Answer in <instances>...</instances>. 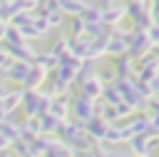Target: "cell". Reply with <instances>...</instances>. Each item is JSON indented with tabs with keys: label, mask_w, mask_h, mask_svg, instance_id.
Masks as SVG:
<instances>
[{
	"label": "cell",
	"mask_w": 159,
	"mask_h": 157,
	"mask_svg": "<svg viewBox=\"0 0 159 157\" xmlns=\"http://www.w3.org/2000/svg\"><path fill=\"white\" fill-rule=\"evenodd\" d=\"M72 112H75V117H77V120H82V122L92 120V117L97 115L94 97H87V95L82 92L80 97H75V100H72Z\"/></svg>",
	"instance_id": "obj_1"
},
{
	"label": "cell",
	"mask_w": 159,
	"mask_h": 157,
	"mask_svg": "<svg viewBox=\"0 0 159 157\" xmlns=\"http://www.w3.org/2000/svg\"><path fill=\"white\" fill-rule=\"evenodd\" d=\"M7 52L15 55V60H22V62H35V57H37V52L27 45V40L20 42V45H7Z\"/></svg>",
	"instance_id": "obj_2"
},
{
	"label": "cell",
	"mask_w": 159,
	"mask_h": 157,
	"mask_svg": "<svg viewBox=\"0 0 159 157\" xmlns=\"http://www.w3.org/2000/svg\"><path fill=\"white\" fill-rule=\"evenodd\" d=\"M30 70H32V62H22V60H17V62H15V65L7 70V77H10L12 82H20V85H25V80H27Z\"/></svg>",
	"instance_id": "obj_3"
},
{
	"label": "cell",
	"mask_w": 159,
	"mask_h": 157,
	"mask_svg": "<svg viewBox=\"0 0 159 157\" xmlns=\"http://www.w3.org/2000/svg\"><path fill=\"white\" fill-rule=\"evenodd\" d=\"M87 132L94 137V140H104V135H107V127H109V122L104 120V117H99V115H94L92 120H87Z\"/></svg>",
	"instance_id": "obj_4"
},
{
	"label": "cell",
	"mask_w": 159,
	"mask_h": 157,
	"mask_svg": "<svg viewBox=\"0 0 159 157\" xmlns=\"http://www.w3.org/2000/svg\"><path fill=\"white\" fill-rule=\"evenodd\" d=\"M60 60H62V57H60V55H55V52L50 50V52H37L35 65H37V67H42L45 72H50L52 67H60Z\"/></svg>",
	"instance_id": "obj_5"
},
{
	"label": "cell",
	"mask_w": 159,
	"mask_h": 157,
	"mask_svg": "<svg viewBox=\"0 0 159 157\" xmlns=\"http://www.w3.org/2000/svg\"><path fill=\"white\" fill-rule=\"evenodd\" d=\"M102 90H104V82L99 80V75H92V77H87L84 82H82V92L87 95V97H99L102 95Z\"/></svg>",
	"instance_id": "obj_6"
},
{
	"label": "cell",
	"mask_w": 159,
	"mask_h": 157,
	"mask_svg": "<svg viewBox=\"0 0 159 157\" xmlns=\"http://www.w3.org/2000/svg\"><path fill=\"white\" fill-rule=\"evenodd\" d=\"M70 110H72V100L70 97H57V100H52V105H50V112L55 115V117H60V120H67V115H70Z\"/></svg>",
	"instance_id": "obj_7"
},
{
	"label": "cell",
	"mask_w": 159,
	"mask_h": 157,
	"mask_svg": "<svg viewBox=\"0 0 159 157\" xmlns=\"http://www.w3.org/2000/svg\"><path fill=\"white\" fill-rule=\"evenodd\" d=\"M129 150H132L134 155H139V157H152V155H149V137H147V135H134V137L129 140Z\"/></svg>",
	"instance_id": "obj_8"
},
{
	"label": "cell",
	"mask_w": 159,
	"mask_h": 157,
	"mask_svg": "<svg viewBox=\"0 0 159 157\" xmlns=\"http://www.w3.org/2000/svg\"><path fill=\"white\" fill-rule=\"evenodd\" d=\"M124 12H127V7H102V20L107 22V25H119L122 22V17H124Z\"/></svg>",
	"instance_id": "obj_9"
},
{
	"label": "cell",
	"mask_w": 159,
	"mask_h": 157,
	"mask_svg": "<svg viewBox=\"0 0 159 157\" xmlns=\"http://www.w3.org/2000/svg\"><path fill=\"white\" fill-rule=\"evenodd\" d=\"M25 92H27V87H25V85H22L20 90H12V92L7 90V95L2 97V105H5V110L10 112V110H12V107H15L17 102H22V97H25Z\"/></svg>",
	"instance_id": "obj_10"
},
{
	"label": "cell",
	"mask_w": 159,
	"mask_h": 157,
	"mask_svg": "<svg viewBox=\"0 0 159 157\" xmlns=\"http://www.w3.org/2000/svg\"><path fill=\"white\" fill-rule=\"evenodd\" d=\"M102 100H104V102H109V105H119L124 97H122V92H119L114 85H109V87L104 85V90H102Z\"/></svg>",
	"instance_id": "obj_11"
},
{
	"label": "cell",
	"mask_w": 159,
	"mask_h": 157,
	"mask_svg": "<svg viewBox=\"0 0 159 157\" xmlns=\"http://www.w3.org/2000/svg\"><path fill=\"white\" fill-rule=\"evenodd\" d=\"M5 40H7V45H20V42H25L27 37L22 35V30H20V27H15V25H7Z\"/></svg>",
	"instance_id": "obj_12"
},
{
	"label": "cell",
	"mask_w": 159,
	"mask_h": 157,
	"mask_svg": "<svg viewBox=\"0 0 159 157\" xmlns=\"http://www.w3.org/2000/svg\"><path fill=\"white\" fill-rule=\"evenodd\" d=\"M45 17L50 20V25H52V27H55V25H62V22H65V10H62V7H57V10L47 12Z\"/></svg>",
	"instance_id": "obj_13"
},
{
	"label": "cell",
	"mask_w": 159,
	"mask_h": 157,
	"mask_svg": "<svg viewBox=\"0 0 159 157\" xmlns=\"http://www.w3.org/2000/svg\"><path fill=\"white\" fill-rule=\"evenodd\" d=\"M147 32H149V37H152V42L157 45V42H159V25H157V22H152Z\"/></svg>",
	"instance_id": "obj_14"
},
{
	"label": "cell",
	"mask_w": 159,
	"mask_h": 157,
	"mask_svg": "<svg viewBox=\"0 0 159 157\" xmlns=\"http://www.w3.org/2000/svg\"><path fill=\"white\" fill-rule=\"evenodd\" d=\"M149 122H152V127L159 132V110H157V112H149Z\"/></svg>",
	"instance_id": "obj_15"
},
{
	"label": "cell",
	"mask_w": 159,
	"mask_h": 157,
	"mask_svg": "<svg viewBox=\"0 0 159 157\" xmlns=\"http://www.w3.org/2000/svg\"><path fill=\"white\" fill-rule=\"evenodd\" d=\"M10 145H12V140H10V137H5V135L0 132V152H2V150H10Z\"/></svg>",
	"instance_id": "obj_16"
},
{
	"label": "cell",
	"mask_w": 159,
	"mask_h": 157,
	"mask_svg": "<svg viewBox=\"0 0 159 157\" xmlns=\"http://www.w3.org/2000/svg\"><path fill=\"white\" fill-rule=\"evenodd\" d=\"M7 25H10V22L0 17V40H2V37H5V32H7Z\"/></svg>",
	"instance_id": "obj_17"
},
{
	"label": "cell",
	"mask_w": 159,
	"mask_h": 157,
	"mask_svg": "<svg viewBox=\"0 0 159 157\" xmlns=\"http://www.w3.org/2000/svg\"><path fill=\"white\" fill-rule=\"evenodd\" d=\"M152 15H154V22L159 25V7H157V10H152Z\"/></svg>",
	"instance_id": "obj_18"
},
{
	"label": "cell",
	"mask_w": 159,
	"mask_h": 157,
	"mask_svg": "<svg viewBox=\"0 0 159 157\" xmlns=\"http://www.w3.org/2000/svg\"><path fill=\"white\" fill-rule=\"evenodd\" d=\"M45 157H57V155H52V152H47V155H45Z\"/></svg>",
	"instance_id": "obj_19"
},
{
	"label": "cell",
	"mask_w": 159,
	"mask_h": 157,
	"mask_svg": "<svg viewBox=\"0 0 159 157\" xmlns=\"http://www.w3.org/2000/svg\"><path fill=\"white\" fill-rule=\"evenodd\" d=\"M27 157H40V155H35V152H32V155H27Z\"/></svg>",
	"instance_id": "obj_20"
},
{
	"label": "cell",
	"mask_w": 159,
	"mask_h": 157,
	"mask_svg": "<svg viewBox=\"0 0 159 157\" xmlns=\"http://www.w3.org/2000/svg\"><path fill=\"white\" fill-rule=\"evenodd\" d=\"M134 2H147V0H134Z\"/></svg>",
	"instance_id": "obj_21"
},
{
	"label": "cell",
	"mask_w": 159,
	"mask_h": 157,
	"mask_svg": "<svg viewBox=\"0 0 159 157\" xmlns=\"http://www.w3.org/2000/svg\"><path fill=\"white\" fill-rule=\"evenodd\" d=\"M0 5H2V0H0Z\"/></svg>",
	"instance_id": "obj_22"
},
{
	"label": "cell",
	"mask_w": 159,
	"mask_h": 157,
	"mask_svg": "<svg viewBox=\"0 0 159 157\" xmlns=\"http://www.w3.org/2000/svg\"><path fill=\"white\" fill-rule=\"evenodd\" d=\"M37 2H40V0H37Z\"/></svg>",
	"instance_id": "obj_23"
}]
</instances>
